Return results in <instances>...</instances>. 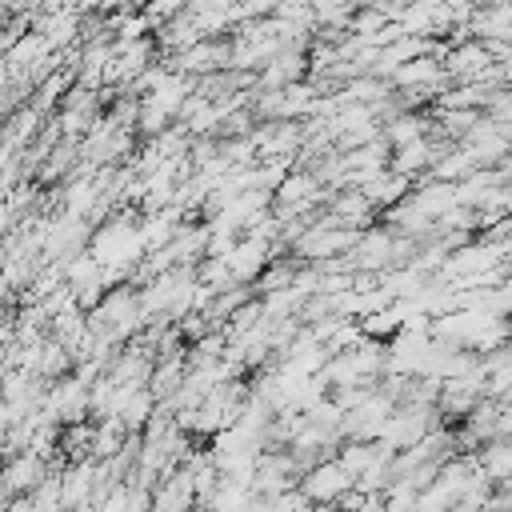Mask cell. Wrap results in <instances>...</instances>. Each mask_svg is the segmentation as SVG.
I'll list each match as a JSON object with an SVG mask.
<instances>
[{
	"mask_svg": "<svg viewBox=\"0 0 512 512\" xmlns=\"http://www.w3.org/2000/svg\"><path fill=\"white\" fill-rule=\"evenodd\" d=\"M352 480H356V476H352L336 456H324V460H316V464L300 476V492H304L312 504H336V496L348 492Z\"/></svg>",
	"mask_w": 512,
	"mask_h": 512,
	"instance_id": "1",
	"label": "cell"
},
{
	"mask_svg": "<svg viewBox=\"0 0 512 512\" xmlns=\"http://www.w3.org/2000/svg\"><path fill=\"white\" fill-rule=\"evenodd\" d=\"M440 64H444V76H448L452 84H464V80H480V72L492 64V56H488V48L472 36V40H464V44L444 48Z\"/></svg>",
	"mask_w": 512,
	"mask_h": 512,
	"instance_id": "2",
	"label": "cell"
},
{
	"mask_svg": "<svg viewBox=\"0 0 512 512\" xmlns=\"http://www.w3.org/2000/svg\"><path fill=\"white\" fill-rule=\"evenodd\" d=\"M360 192L368 196V204H372L376 212H384V208L400 204V200L412 192V180H408V176H400V172H392V168H384V172L368 176V180L360 184Z\"/></svg>",
	"mask_w": 512,
	"mask_h": 512,
	"instance_id": "3",
	"label": "cell"
},
{
	"mask_svg": "<svg viewBox=\"0 0 512 512\" xmlns=\"http://www.w3.org/2000/svg\"><path fill=\"white\" fill-rule=\"evenodd\" d=\"M348 4H352V8H360V4H376V0H348Z\"/></svg>",
	"mask_w": 512,
	"mask_h": 512,
	"instance_id": "4",
	"label": "cell"
}]
</instances>
